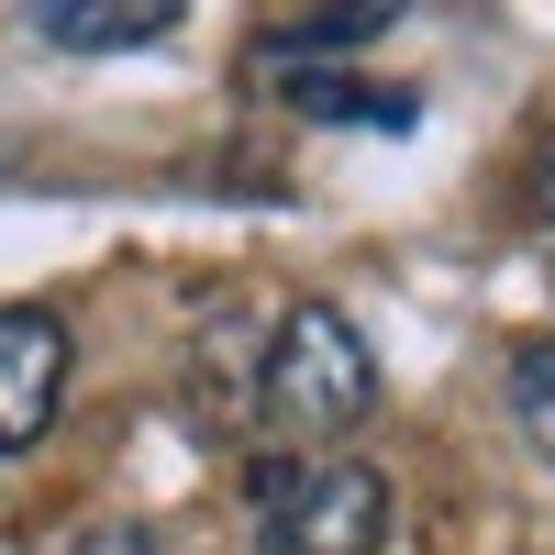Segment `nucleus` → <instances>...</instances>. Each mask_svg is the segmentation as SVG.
Instances as JSON below:
<instances>
[{
  "label": "nucleus",
  "mask_w": 555,
  "mask_h": 555,
  "mask_svg": "<svg viewBox=\"0 0 555 555\" xmlns=\"http://www.w3.org/2000/svg\"><path fill=\"white\" fill-rule=\"evenodd\" d=\"M512 423L533 455H555V345H512Z\"/></svg>",
  "instance_id": "7"
},
{
  "label": "nucleus",
  "mask_w": 555,
  "mask_h": 555,
  "mask_svg": "<svg viewBox=\"0 0 555 555\" xmlns=\"http://www.w3.org/2000/svg\"><path fill=\"white\" fill-rule=\"evenodd\" d=\"M67 400V322L56 311H0V455L44 444Z\"/></svg>",
  "instance_id": "3"
},
{
  "label": "nucleus",
  "mask_w": 555,
  "mask_h": 555,
  "mask_svg": "<svg viewBox=\"0 0 555 555\" xmlns=\"http://www.w3.org/2000/svg\"><path fill=\"white\" fill-rule=\"evenodd\" d=\"M366 400H378V356H366V334H356L334 300H300L289 322H278V345L256 356V411H267V434L334 444V434L366 423Z\"/></svg>",
  "instance_id": "1"
},
{
  "label": "nucleus",
  "mask_w": 555,
  "mask_h": 555,
  "mask_svg": "<svg viewBox=\"0 0 555 555\" xmlns=\"http://www.w3.org/2000/svg\"><path fill=\"white\" fill-rule=\"evenodd\" d=\"M389 23H400V0H356V12L289 23V34H267V67H289V56H334V44H366V34H389Z\"/></svg>",
  "instance_id": "5"
},
{
  "label": "nucleus",
  "mask_w": 555,
  "mask_h": 555,
  "mask_svg": "<svg viewBox=\"0 0 555 555\" xmlns=\"http://www.w3.org/2000/svg\"><path fill=\"white\" fill-rule=\"evenodd\" d=\"M34 23L67 56H122V44H167L178 34V0H44Z\"/></svg>",
  "instance_id": "4"
},
{
  "label": "nucleus",
  "mask_w": 555,
  "mask_h": 555,
  "mask_svg": "<svg viewBox=\"0 0 555 555\" xmlns=\"http://www.w3.org/2000/svg\"><path fill=\"white\" fill-rule=\"evenodd\" d=\"M78 555H156V533H133V522H112V533H89Z\"/></svg>",
  "instance_id": "8"
},
{
  "label": "nucleus",
  "mask_w": 555,
  "mask_h": 555,
  "mask_svg": "<svg viewBox=\"0 0 555 555\" xmlns=\"http://www.w3.org/2000/svg\"><path fill=\"white\" fill-rule=\"evenodd\" d=\"M256 544L267 555H378L389 478L366 455H267L256 467Z\"/></svg>",
  "instance_id": "2"
},
{
  "label": "nucleus",
  "mask_w": 555,
  "mask_h": 555,
  "mask_svg": "<svg viewBox=\"0 0 555 555\" xmlns=\"http://www.w3.org/2000/svg\"><path fill=\"white\" fill-rule=\"evenodd\" d=\"M533 211L555 222V145H544V167H533Z\"/></svg>",
  "instance_id": "9"
},
{
  "label": "nucleus",
  "mask_w": 555,
  "mask_h": 555,
  "mask_svg": "<svg viewBox=\"0 0 555 555\" xmlns=\"http://www.w3.org/2000/svg\"><path fill=\"white\" fill-rule=\"evenodd\" d=\"M289 101L322 112V122H389V133L411 122V89H366V78H300Z\"/></svg>",
  "instance_id": "6"
},
{
  "label": "nucleus",
  "mask_w": 555,
  "mask_h": 555,
  "mask_svg": "<svg viewBox=\"0 0 555 555\" xmlns=\"http://www.w3.org/2000/svg\"><path fill=\"white\" fill-rule=\"evenodd\" d=\"M0 167H12V133H0Z\"/></svg>",
  "instance_id": "10"
}]
</instances>
